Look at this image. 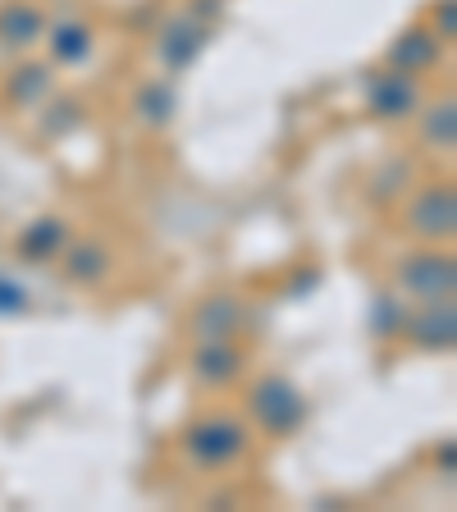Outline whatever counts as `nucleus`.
Here are the masks:
<instances>
[{"mask_svg":"<svg viewBox=\"0 0 457 512\" xmlns=\"http://www.w3.org/2000/svg\"><path fill=\"white\" fill-rule=\"evenodd\" d=\"M407 229L426 243H453L457 234V192L453 183H426L403 211Z\"/></svg>","mask_w":457,"mask_h":512,"instance_id":"4","label":"nucleus"},{"mask_svg":"<svg viewBox=\"0 0 457 512\" xmlns=\"http://www.w3.org/2000/svg\"><path fill=\"white\" fill-rule=\"evenodd\" d=\"M366 325H371V334L375 339H394V334H403V325H407V302H403V293H375L371 298V311H366Z\"/></svg>","mask_w":457,"mask_h":512,"instance_id":"17","label":"nucleus"},{"mask_svg":"<svg viewBox=\"0 0 457 512\" xmlns=\"http://www.w3.org/2000/svg\"><path fill=\"white\" fill-rule=\"evenodd\" d=\"M421 142H426L430 151L457 147V101L453 96H444V101H435V106L426 110V119H421Z\"/></svg>","mask_w":457,"mask_h":512,"instance_id":"15","label":"nucleus"},{"mask_svg":"<svg viewBox=\"0 0 457 512\" xmlns=\"http://www.w3.org/2000/svg\"><path fill=\"white\" fill-rule=\"evenodd\" d=\"M439 60H444V42H439L435 28H426V23L403 28L394 37V46H389V55H384V64L407 78H421V74H430V69H439Z\"/></svg>","mask_w":457,"mask_h":512,"instance_id":"6","label":"nucleus"},{"mask_svg":"<svg viewBox=\"0 0 457 512\" xmlns=\"http://www.w3.org/2000/svg\"><path fill=\"white\" fill-rule=\"evenodd\" d=\"M46 14L37 5H23V0H10L5 10H0V46H10V51H23L32 46L37 37H46Z\"/></svg>","mask_w":457,"mask_h":512,"instance_id":"12","label":"nucleus"},{"mask_svg":"<svg viewBox=\"0 0 457 512\" xmlns=\"http://www.w3.org/2000/svg\"><path fill=\"white\" fill-rule=\"evenodd\" d=\"M133 101H138V119L147 128H165L174 119V106H179V101H174V87L170 83H147V87H138V96H133Z\"/></svg>","mask_w":457,"mask_h":512,"instance_id":"18","label":"nucleus"},{"mask_svg":"<svg viewBox=\"0 0 457 512\" xmlns=\"http://www.w3.org/2000/svg\"><path fill=\"white\" fill-rule=\"evenodd\" d=\"M60 256H64V275L74 284H101L110 275V247L96 243V238H78Z\"/></svg>","mask_w":457,"mask_h":512,"instance_id":"13","label":"nucleus"},{"mask_svg":"<svg viewBox=\"0 0 457 512\" xmlns=\"http://www.w3.org/2000/svg\"><path fill=\"white\" fill-rule=\"evenodd\" d=\"M211 42V28L202 19H174L170 28L160 32V64L170 69V74H183L192 69V60L206 51Z\"/></svg>","mask_w":457,"mask_h":512,"instance_id":"8","label":"nucleus"},{"mask_svg":"<svg viewBox=\"0 0 457 512\" xmlns=\"http://www.w3.org/2000/svg\"><path fill=\"white\" fill-rule=\"evenodd\" d=\"M247 448V426L238 416H197L188 430H183V453H188L197 467H229V462L243 458Z\"/></svg>","mask_w":457,"mask_h":512,"instance_id":"2","label":"nucleus"},{"mask_svg":"<svg viewBox=\"0 0 457 512\" xmlns=\"http://www.w3.org/2000/svg\"><path fill=\"white\" fill-rule=\"evenodd\" d=\"M435 37L439 42H453L457 37V0H439L435 5Z\"/></svg>","mask_w":457,"mask_h":512,"instance_id":"20","label":"nucleus"},{"mask_svg":"<svg viewBox=\"0 0 457 512\" xmlns=\"http://www.w3.org/2000/svg\"><path fill=\"white\" fill-rule=\"evenodd\" d=\"M416 106H421V83L416 78L398 74L389 64L366 78V110L375 119H407V115H416Z\"/></svg>","mask_w":457,"mask_h":512,"instance_id":"5","label":"nucleus"},{"mask_svg":"<svg viewBox=\"0 0 457 512\" xmlns=\"http://www.w3.org/2000/svg\"><path fill=\"white\" fill-rule=\"evenodd\" d=\"M46 42L60 64H83L92 55V28L87 23H55V28H46Z\"/></svg>","mask_w":457,"mask_h":512,"instance_id":"16","label":"nucleus"},{"mask_svg":"<svg viewBox=\"0 0 457 512\" xmlns=\"http://www.w3.org/2000/svg\"><path fill=\"white\" fill-rule=\"evenodd\" d=\"M403 334H407V339H412L421 352H453V343H457V311H453V298H444V302H421L416 311H407Z\"/></svg>","mask_w":457,"mask_h":512,"instance_id":"7","label":"nucleus"},{"mask_svg":"<svg viewBox=\"0 0 457 512\" xmlns=\"http://www.w3.org/2000/svg\"><path fill=\"white\" fill-rule=\"evenodd\" d=\"M23 307H28V288L0 275V316H19Z\"/></svg>","mask_w":457,"mask_h":512,"instance_id":"19","label":"nucleus"},{"mask_svg":"<svg viewBox=\"0 0 457 512\" xmlns=\"http://www.w3.org/2000/svg\"><path fill=\"white\" fill-rule=\"evenodd\" d=\"M247 416L256 421V430L270 439H288L307 426V398L288 375H261L247 389Z\"/></svg>","mask_w":457,"mask_h":512,"instance_id":"1","label":"nucleus"},{"mask_svg":"<svg viewBox=\"0 0 457 512\" xmlns=\"http://www.w3.org/2000/svg\"><path fill=\"white\" fill-rule=\"evenodd\" d=\"M64 247H69V224H64L60 215H37L19 238V256L28 266H46V261H55Z\"/></svg>","mask_w":457,"mask_h":512,"instance_id":"11","label":"nucleus"},{"mask_svg":"<svg viewBox=\"0 0 457 512\" xmlns=\"http://www.w3.org/2000/svg\"><path fill=\"white\" fill-rule=\"evenodd\" d=\"M394 279L403 298L444 302V298H453V288H457V261H453V252H439V243H435V247H421V252L403 256Z\"/></svg>","mask_w":457,"mask_h":512,"instance_id":"3","label":"nucleus"},{"mask_svg":"<svg viewBox=\"0 0 457 512\" xmlns=\"http://www.w3.org/2000/svg\"><path fill=\"white\" fill-rule=\"evenodd\" d=\"M243 302L234 298V293H211V298L202 302V307L192 311V334H197V343L206 339H234L238 325H243Z\"/></svg>","mask_w":457,"mask_h":512,"instance_id":"10","label":"nucleus"},{"mask_svg":"<svg viewBox=\"0 0 457 512\" xmlns=\"http://www.w3.org/2000/svg\"><path fill=\"white\" fill-rule=\"evenodd\" d=\"M55 87V74L46 64H19L10 78H5V96H10V106H42L46 96Z\"/></svg>","mask_w":457,"mask_h":512,"instance_id":"14","label":"nucleus"},{"mask_svg":"<svg viewBox=\"0 0 457 512\" xmlns=\"http://www.w3.org/2000/svg\"><path fill=\"white\" fill-rule=\"evenodd\" d=\"M192 375L202 384H211V389H224V384H234L238 375H243V352L229 339L197 343V352H192Z\"/></svg>","mask_w":457,"mask_h":512,"instance_id":"9","label":"nucleus"},{"mask_svg":"<svg viewBox=\"0 0 457 512\" xmlns=\"http://www.w3.org/2000/svg\"><path fill=\"white\" fill-rule=\"evenodd\" d=\"M439 462H444V471H453V439H444V448H439Z\"/></svg>","mask_w":457,"mask_h":512,"instance_id":"21","label":"nucleus"}]
</instances>
